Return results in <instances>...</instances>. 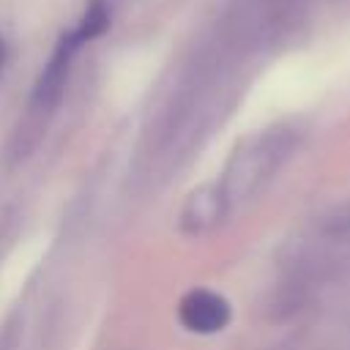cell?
Returning a JSON list of instances; mask_svg holds the SVG:
<instances>
[{"mask_svg":"<svg viewBox=\"0 0 350 350\" xmlns=\"http://www.w3.org/2000/svg\"><path fill=\"white\" fill-rule=\"evenodd\" d=\"M5 60H8V44H5V38H3V33H0V71H3Z\"/></svg>","mask_w":350,"mask_h":350,"instance_id":"6","label":"cell"},{"mask_svg":"<svg viewBox=\"0 0 350 350\" xmlns=\"http://www.w3.org/2000/svg\"><path fill=\"white\" fill-rule=\"evenodd\" d=\"M290 153V134L287 131H262L257 137H249L235 148L230 156L224 175L219 180V189L227 200V205H238L249 200L287 159Z\"/></svg>","mask_w":350,"mask_h":350,"instance_id":"1","label":"cell"},{"mask_svg":"<svg viewBox=\"0 0 350 350\" xmlns=\"http://www.w3.org/2000/svg\"><path fill=\"white\" fill-rule=\"evenodd\" d=\"M230 317L232 312H230L227 298L205 287L189 290L178 304V320L191 334H202V336L219 334L221 328H227Z\"/></svg>","mask_w":350,"mask_h":350,"instance_id":"3","label":"cell"},{"mask_svg":"<svg viewBox=\"0 0 350 350\" xmlns=\"http://www.w3.org/2000/svg\"><path fill=\"white\" fill-rule=\"evenodd\" d=\"M107 27H109V0H88L85 14L77 25V33L82 36V41H93Z\"/></svg>","mask_w":350,"mask_h":350,"instance_id":"5","label":"cell"},{"mask_svg":"<svg viewBox=\"0 0 350 350\" xmlns=\"http://www.w3.org/2000/svg\"><path fill=\"white\" fill-rule=\"evenodd\" d=\"M227 211H230V205H227L219 183H202L186 197V202L180 208V230L191 232V235L205 232V230L216 227Z\"/></svg>","mask_w":350,"mask_h":350,"instance_id":"4","label":"cell"},{"mask_svg":"<svg viewBox=\"0 0 350 350\" xmlns=\"http://www.w3.org/2000/svg\"><path fill=\"white\" fill-rule=\"evenodd\" d=\"M85 41L77 33V27L60 36V41L55 44L49 60L44 63V68H41L36 85H33V93H30V120H44L46 115H52V109L57 107V101H60V96L66 90L74 55H77V49Z\"/></svg>","mask_w":350,"mask_h":350,"instance_id":"2","label":"cell"}]
</instances>
